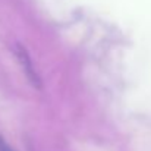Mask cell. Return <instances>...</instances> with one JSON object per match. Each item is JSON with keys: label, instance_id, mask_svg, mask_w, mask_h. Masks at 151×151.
I'll return each instance as SVG.
<instances>
[{"label": "cell", "instance_id": "7a4b0ae2", "mask_svg": "<svg viewBox=\"0 0 151 151\" xmlns=\"http://www.w3.org/2000/svg\"><path fill=\"white\" fill-rule=\"evenodd\" d=\"M0 151H15V150H13V148H12V147H10V145H9L6 141L0 137Z\"/></svg>", "mask_w": 151, "mask_h": 151}, {"label": "cell", "instance_id": "6da1fadb", "mask_svg": "<svg viewBox=\"0 0 151 151\" xmlns=\"http://www.w3.org/2000/svg\"><path fill=\"white\" fill-rule=\"evenodd\" d=\"M15 54H16L19 63L24 66L25 73H27L28 79L31 81V84L35 85L37 88H40V87H41V78H40V75H38V72H37L34 63H32V59H31L28 50H27L21 43H16V44H15Z\"/></svg>", "mask_w": 151, "mask_h": 151}]
</instances>
